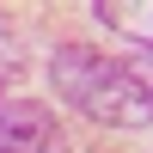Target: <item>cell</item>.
<instances>
[{
    "label": "cell",
    "mask_w": 153,
    "mask_h": 153,
    "mask_svg": "<svg viewBox=\"0 0 153 153\" xmlns=\"http://www.w3.org/2000/svg\"><path fill=\"white\" fill-rule=\"evenodd\" d=\"M129 74H135V80H141V92L153 98V49H141V55L129 61Z\"/></svg>",
    "instance_id": "obj_5"
},
{
    "label": "cell",
    "mask_w": 153,
    "mask_h": 153,
    "mask_svg": "<svg viewBox=\"0 0 153 153\" xmlns=\"http://www.w3.org/2000/svg\"><path fill=\"white\" fill-rule=\"evenodd\" d=\"M12 74H19V43H12V31L0 25V86H6Z\"/></svg>",
    "instance_id": "obj_4"
},
{
    "label": "cell",
    "mask_w": 153,
    "mask_h": 153,
    "mask_svg": "<svg viewBox=\"0 0 153 153\" xmlns=\"http://www.w3.org/2000/svg\"><path fill=\"white\" fill-rule=\"evenodd\" d=\"M92 19L98 25H117L123 37H135L141 49H153V0H98Z\"/></svg>",
    "instance_id": "obj_3"
},
{
    "label": "cell",
    "mask_w": 153,
    "mask_h": 153,
    "mask_svg": "<svg viewBox=\"0 0 153 153\" xmlns=\"http://www.w3.org/2000/svg\"><path fill=\"white\" fill-rule=\"evenodd\" d=\"M49 80L80 117L104 123V129H147L153 123V98L141 92V80L129 74V61L104 55L92 43H61L49 55Z\"/></svg>",
    "instance_id": "obj_1"
},
{
    "label": "cell",
    "mask_w": 153,
    "mask_h": 153,
    "mask_svg": "<svg viewBox=\"0 0 153 153\" xmlns=\"http://www.w3.org/2000/svg\"><path fill=\"white\" fill-rule=\"evenodd\" d=\"M0 153H68V129L31 98H0Z\"/></svg>",
    "instance_id": "obj_2"
}]
</instances>
